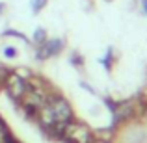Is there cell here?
Listing matches in <instances>:
<instances>
[{
    "instance_id": "obj_1",
    "label": "cell",
    "mask_w": 147,
    "mask_h": 143,
    "mask_svg": "<svg viewBox=\"0 0 147 143\" xmlns=\"http://www.w3.org/2000/svg\"><path fill=\"white\" fill-rule=\"evenodd\" d=\"M4 9V4H0V11H2Z\"/></svg>"
}]
</instances>
